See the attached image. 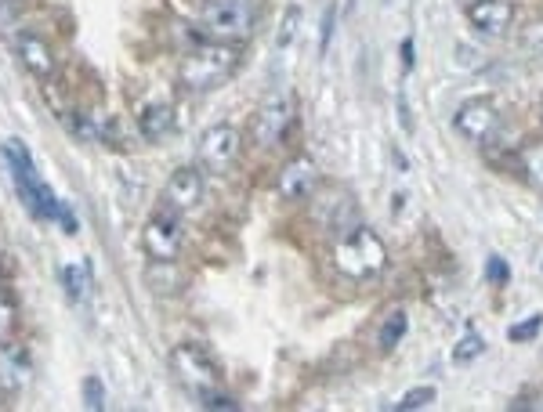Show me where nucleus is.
<instances>
[{
  "label": "nucleus",
  "instance_id": "nucleus-1",
  "mask_svg": "<svg viewBox=\"0 0 543 412\" xmlns=\"http://www.w3.org/2000/svg\"><path fill=\"white\" fill-rule=\"evenodd\" d=\"M243 62V47L239 44H225V40H207V44L192 47L189 55L181 58L178 66V80L185 91H214L225 80H232V73Z\"/></svg>",
  "mask_w": 543,
  "mask_h": 412
},
{
  "label": "nucleus",
  "instance_id": "nucleus-2",
  "mask_svg": "<svg viewBox=\"0 0 543 412\" xmlns=\"http://www.w3.org/2000/svg\"><path fill=\"white\" fill-rule=\"evenodd\" d=\"M4 160H8L11 181L19 188L22 203L29 206V214L40 217V221H55L62 203L55 199L48 181L40 178V170H37V163H33V156H29L26 145H22V141H8V145H4Z\"/></svg>",
  "mask_w": 543,
  "mask_h": 412
},
{
  "label": "nucleus",
  "instance_id": "nucleus-3",
  "mask_svg": "<svg viewBox=\"0 0 543 412\" xmlns=\"http://www.w3.org/2000/svg\"><path fill=\"white\" fill-rule=\"evenodd\" d=\"M334 264H337V272L352 282L377 279V275L388 268V246H384V239L377 232L359 225L355 232H348L341 243H337Z\"/></svg>",
  "mask_w": 543,
  "mask_h": 412
},
{
  "label": "nucleus",
  "instance_id": "nucleus-4",
  "mask_svg": "<svg viewBox=\"0 0 543 412\" xmlns=\"http://www.w3.org/2000/svg\"><path fill=\"white\" fill-rule=\"evenodd\" d=\"M200 29L207 40L243 44L258 29V0H207L200 15Z\"/></svg>",
  "mask_w": 543,
  "mask_h": 412
},
{
  "label": "nucleus",
  "instance_id": "nucleus-5",
  "mask_svg": "<svg viewBox=\"0 0 543 412\" xmlns=\"http://www.w3.org/2000/svg\"><path fill=\"white\" fill-rule=\"evenodd\" d=\"M171 366H174V373L181 376V384L196 394H207V391H214V387H221L218 362H214L207 347H200V344H178L174 347Z\"/></svg>",
  "mask_w": 543,
  "mask_h": 412
},
{
  "label": "nucleus",
  "instance_id": "nucleus-6",
  "mask_svg": "<svg viewBox=\"0 0 543 412\" xmlns=\"http://www.w3.org/2000/svg\"><path fill=\"white\" fill-rule=\"evenodd\" d=\"M290 123H294V102L286 94H268L250 116V138L258 141L261 149H272L286 138Z\"/></svg>",
  "mask_w": 543,
  "mask_h": 412
},
{
  "label": "nucleus",
  "instance_id": "nucleus-7",
  "mask_svg": "<svg viewBox=\"0 0 543 412\" xmlns=\"http://www.w3.org/2000/svg\"><path fill=\"white\" fill-rule=\"evenodd\" d=\"M500 123H504V113H500V105L493 98H471L457 109L453 116V127L464 141H475V145H486V141L496 138L500 131Z\"/></svg>",
  "mask_w": 543,
  "mask_h": 412
},
{
  "label": "nucleus",
  "instance_id": "nucleus-8",
  "mask_svg": "<svg viewBox=\"0 0 543 412\" xmlns=\"http://www.w3.org/2000/svg\"><path fill=\"white\" fill-rule=\"evenodd\" d=\"M181 243H185V235H181V221L174 210H160V214H153L145 221L142 246L153 261H178Z\"/></svg>",
  "mask_w": 543,
  "mask_h": 412
},
{
  "label": "nucleus",
  "instance_id": "nucleus-9",
  "mask_svg": "<svg viewBox=\"0 0 543 412\" xmlns=\"http://www.w3.org/2000/svg\"><path fill=\"white\" fill-rule=\"evenodd\" d=\"M239 156V131L229 127V123H214L200 134V145H196V160H200L203 170H229Z\"/></svg>",
  "mask_w": 543,
  "mask_h": 412
},
{
  "label": "nucleus",
  "instance_id": "nucleus-10",
  "mask_svg": "<svg viewBox=\"0 0 543 412\" xmlns=\"http://www.w3.org/2000/svg\"><path fill=\"white\" fill-rule=\"evenodd\" d=\"M203 192H207L203 167H181L163 185V206L174 210V214H189V210H196L203 203Z\"/></svg>",
  "mask_w": 543,
  "mask_h": 412
},
{
  "label": "nucleus",
  "instance_id": "nucleus-11",
  "mask_svg": "<svg viewBox=\"0 0 543 412\" xmlns=\"http://www.w3.org/2000/svg\"><path fill=\"white\" fill-rule=\"evenodd\" d=\"M511 19H515L511 0H475V4H467V26L489 40L504 37Z\"/></svg>",
  "mask_w": 543,
  "mask_h": 412
},
{
  "label": "nucleus",
  "instance_id": "nucleus-12",
  "mask_svg": "<svg viewBox=\"0 0 543 412\" xmlns=\"http://www.w3.org/2000/svg\"><path fill=\"white\" fill-rule=\"evenodd\" d=\"M319 181V167L312 156H294L279 170V196L283 199H305Z\"/></svg>",
  "mask_w": 543,
  "mask_h": 412
},
{
  "label": "nucleus",
  "instance_id": "nucleus-13",
  "mask_svg": "<svg viewBox=\"0 0 543 412\" xmlns=\"http://www.w3.org/2000/svg\"><path fill=\"white\" fill-rule=\"evenodd\" d=\"M15 51H19L22 66L37 76V80H51V76H55V51H51V44L44 37L22 33V37L15 40Z\"/></svg>",
  "mask_w": 543,
  "mask_h": 412
},
{
  "label": "nucleus",
  "instance_id": "nucleus-14",
  "mask_svg": "<svg viewBox=\"0 0 543 412\" xmlns=\"http://www.w3.org/2000/svg\"><path fill=\"white\" fill-rule=\"evenodd\" d=\"M29 373H33V362H29V351L22 344H4L0 347V387L4 391H22L29 384Z\"/></svg>",
  "mask_w": 543,
  "mask_h": 412
},
{
  "label": "nucleus",
  "instance_id": "nucleus-15",
  "mask_svg": "<svg viewBox=\"0 0 543 412\" xmlns=\"http://www.w3.org/2000/svg\"><path fill=\"white\" fill-rule=\"evenodd\" d=\"M515 163H518V178L529 188H536V192H543V138L525 141L522 149H518Z\"/></svg>",
  "mask_w": 543,
  "mask_h": 412
},
{
  "label": "nucleus",
  "instance_id": "nucleus-16",
  "mask_svg": "<svg viewBox=\"0 0 543 412\" xmlns=\"http://www.w3.org/2000/svg\"><path fill=\"white\" fill-rule=\"evenodd\" d=\"M138 131H142V138H149V141L167 138V134L174 131V109L171 105H149L142 113V120H138Z\"/></svg>",
  "mask_w": 543,
  "mask_h": 412
},
{
  "label": "nucleus",
  "instance_id": "nucleus-17",
  "mask_svg": "<svg viewBox=\"0 0 543 412\" xmlns=\"http://www.w3.org/2000/svg\"><path fill=\"white\" fill-rule=\"evenodd\" d=\"M406 329H410V315H406V311H402V308H395V311H391V315H388V319H384L381 337H377V344H381L384 355H388V351H395V347H399V340L406 337Z\"/></svg>",
  "mask_w": 543,
  "mask_h": 412
},
{
  "label": "nucleus",
  "instance_id": "nucleus-18",
  "mask_svg": "<svg viewBox=\"0 0 543 412\" xmlns=\"http://www.w3.org/2000/svg\"><path fill=\"white\" fill-rule=\"evenodd\" d=\"M435 398H439V391L431 384H420V387H413V391H406L399 398V409L402 412H413V409H428V405H435Z\"/></svg>",
  "mask_w": 543,
  "mask_h": 412
},
{
  "label": "nucleus",
  "instance_id": "nucleus-19",
  "mask_svg": "<svg viewBox=\"0 0 543 412\" xmlns=\"http://www.w3.org/2000/svg\"><path fill=\"white\" fill-rule=\"evenodd\" d=\"M15 326H19V308L8 293H0V347L15 337Z\"/></svg>",
  "mask_w": 543,
  "mask_h": 412
},
{
  "label": "nucleus",
  "instance_id": "nucleus-20",
  "mask_svg": "<svg viewBox=\"0 0 543 412\" xmlns=\"http://www.w3.org/2000/svg\"><path fill=\"white\" fill-rule=\"evenodd\" d=\"M540 329H543V315H529V319L515 322V326L507 329V340L511 344H529V340L540 337Z\"/></svg>",
  "mask_w": 543,
  "mask_h": 412
},
{
  "label": "nucleus",
  "instance_id": "nucleus-21",
  "mask_svg": "<svg viewBox=\"0 0 543 412\" xmlns=\"http://www.w3.org/2000/svg\"><path fill=\"white\" fill-rule=\"evenodd\" d=\"M486 351V340L478 337V333H467L464 340H460L457 347H453V362H460V366H467V362H475L478 355Z\"/></svg>",
  "mask_w": 543,
  "mask_h": 412
},
{
  "label": "nucleus",
  "instance_id": "nucleus-22",
  "mask_svg": "<svg viewBox=\"0 0 543 412\" xmlns=\"http://www.w3.org/2000/svg\"><path fill=\"white\" fill-rule=\"evenodd\" d=\"M62 282H66V290L73 300H84L87 297V272L80 264H69L66 272H62Z\"/></svg>",
  "mask_w": 543,
  "mask_h": 412
},
{
  "label": "nucleus",
  "instance_id": "nucleus-23",
  "mask_svg": "<svg viewBox=\"0 0 543 412\" xmlns=\"http://www.w3.org/2000/svg\"><path fill=\"white\" fill-rule=\"evenodd\" d=\"M297 19H301V11H297V8H290V11H286V26L279 29V37H276V47H279V51H283V47H290V44H294Z\"/></svg>",
  "mask_w": 543,
  "mask_h": 412
},
{
  "label": "nucleus",
  "instance_id": "nucleus-24",
  "mask_svg": "<svg viewBox=\"0 0 543 412\" xmlns=\"http://www.w3.org/2000/svg\"><path fill=\"white\" fill-rule=\"evenodd\" d=\"M511 409H522V412H543V387H536V391H529V394H518L515 402H511Z\"/></svg>",
  "mask_w": 543,
  "mask_h": 412
},
{
  "label": "nucleus",
  "instance_id": "nucleus-25",
  "mask_svg": "<svg viewBox=\"0 0 543 412\" xmlns=\"http://www.w3.org/2000/svg\"><path fill=\"white\" fill-rule=\"evenodd\" d=\"M486 279L493 282V286H507V264H504V257H489V261H486Z\"/></svg>",
  "mask_w": 543,
  "mask_h": 412
},
{
  "label": "nucleus",
  "instance_id": "nucleus-26",
  "mask_svg": "<svg viewBox=\"0 0 543 412\" xmlns=\"http://www.w3.org/2000/svg\"><path fill=\"white\" fill-rule=\"evenodd\" d=\"M84 394H87V409H105L102 384H98L95 376H87V380H84Z\"/></svg>",
  "mask_w": 543,
  "mask_h": 412
},
{
  "label": "nucleus",
  "instance_id": "nucleus-27",
  "mask_svg": "<svg viewBox=\"0 0 543 412\" xmlns=\"http://www.w3.org/2000/svg\"><path fill=\"white\" fill-rule=\"evenodd\" d=\"M525 44H529L533 51H540V55H543V22H533V26L525 29Z\"/></svg>",
  "mask_w": 543,
  "mask_h": 412
},
{
  "label": "nucleus",
  "instance_id": "nucleus-28",
  "mask_svg": "<svg viewBox=\"0 0 543 412\" xmlns=\"http://www.w3.org/2000/svg\"><path fill=\"white\" fill-rule=\"evenodd\" d=\"M334 11H337V8H326V19H323V51H326V44H330V33H334Z\"/></svg>",
  "mask_w": 543,
  "mask_h": 412
},
{
  "label": "nucleus",
  "instance_id": "nucleus-29",
  "mask_svg": "<svg viewBox=\"0 0 543 412\" xmlns=\"http://www.w3.org/2000/svg\"><path fill=\"white\" fill-rule=\"evenodd\" d=\"M402 66H406V69L413 66V40L410 37L402 40Z\"/></svg>",
  "mask_w": 543,
  "mask_h": 412
},
{
  "label": "nucleus",
  "instance_id": "nucleus-30",
  "mask_svg": "<svg viewBox=\"0 0 543 412\" xmlns=\"http://www.w3.org/2000/svg\"><path fill=\"white\" fill-rule=\"evenodd\" d=\"M0 282H4V272H0Z\"/></svg>",
  "mask_w": 543,
  "mask_h": 412
}]
</instances>
